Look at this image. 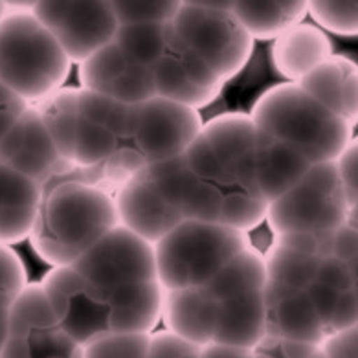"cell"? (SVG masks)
Returning <instances> with one entry per match:
<instances>
[{"instance_id":"30bf717a","label":"cell","mask_w":358,"mask_h":358,"mask_svg":"<svg viewBox=\"0 0 358 358\" xmlns=\"http://www.w3.org/2000/svg\"><path fill=\"white\" fill-rule=\"evenodd\" d=\"M0 358H81V345L61 327L39 283H28L10 307Z\"/></svg>"},{"instance_id":"44dd1931","label":"cell","mask_w":358,"mask_h":358,"mask_svg":"<svg viewBox=\"0 0 358 358\" xmlns=\"http://www.w3.org/2000/svg\"><path fill=\"white\" fill-rule=\"evenodd\" d=\"M43 187L0 164V243L15 245L30 237Z\"/></svg>"},{"instance_id":"8d00e7d4","label":"cell","mask_w":358,"mask_h":358,"mask_svg":"<svg viewBox=\"0 0 358 358\" xmlns=\"http://www.w3.org/2000/svg\"><path fill=\"white\" fill-rule=\"evenodd\" d=\"M8 322H10V307H0V349L4 345L8 334Z\"/></svg>"},{"instance_id":"d4e9b609","label":"cell","mask_w":358,"mask_h":358,"mask_svg":"<svg viewBox=\"0 0 358 358\" xmlns=\"http://www.w3.org/2000/svg\"><path fill=\"white\" fill-rule=\"evenodd\" d=\"M307 15L329 34L342 37L358 34V0H307Z\"/></svg>"},{"instance_id":"1f68e13d","label":"cell","mask_w":358,"mask_h":358,"mask_svg":"<svg viewBox=\"0 0 358 358\" xmlns=\"http://www.w3.org/2000/svg\"><path fill=\"white\" fill-rule=\"evenodd\" d=\"M318 349L325 358H358V325L329 333Z\"/></svg>"},{"instance_id":"f546056e","label":"cell","mask_w":358,"mask_h":358,"mask_svg":"<svg viewBox=\"0 0 358 358\" xmlns=\"http://www.w3.org/2000/svg\"><path fill=\"white\" fill-rule=\"evenodd\" d=\"M148 358H201V348L169 331L151 333Z\"/></svg>"},{"instance_id":"cb8c5ba5","label":"cell","mask_w":358,"mask_h":358,"mask_svg":"<svg viewBox=\"0 0 358 358\" xmlns=\"http://www.w3.org/2000/svg\"><path fill=\"white\" fill-rule=\"evenodd\" d=\"M167 28L169 22L166 24H120L116 35H114V43L125 52V54L134 59L136 63L149 66L160 57L167 39Z\"/></svg>"},{"instance_id":"484cf974","label":"cell","mask_w":358,"mask_h":358,"mask_svg":"<svg viewBox=\"0 0 358 358\" xmlns=\"http://www.w3.org/2000/svg\"><path fill=\"white\" fill-rule=\"evenodd\" d=\"M148 333H114L81 345V358H148Z\"/></svg>"},{"instance_id":"ac0fdd59","label":"cell","mask_w":358,"mask_h":358,"mask_svg":"<svg viewBox=\"0 0 358 358\" xmlns=\"http://www.w3.org/2000/svg\"><path fill=\"white\" fill-rule=\"evenodd\" d=\"M265 334L320 345L327 336L318 314L305 292L265 283Z\"/></svg>"},{"instance_id":"e0dca14e","label":"cell","mask_w":358,"mask_h":358,"mask_svg":"<svg viewBox=\"0 0 358 358\" xmlns=\"http://www.w3.org/2000/svg\"><path fill=\"white\" fill-rule=\"evenodd\" d=\"M118 224L155 245L184 219L167 202L145 169L122 182L113 192Z\"/></svg>"},{"instance_id":"d6a6232c","label":"cell","mask_w":358,"mask_h":358,"mask_svg":"<svg viewBox=\"0 0 358 358\" xmlns=\"http://www.w3.org/2000/svg\"><path fill=\"white\" fill-rule=\"evenodd\" d=\"M26 107H28L26 101L6 89L4 85H0V140L10 131L11 125L15 123Z\"/></svg>"},{"instance_id":"7a4b0ae2","label":"cell","mask_w":358,"mask_h":358,"mask_svg":"<svg viewBox=\"0 0 358 358\" xmlns=\"http://www.w3.org/2000/svg\"><path fill=\"white\" fill-rule=\"evenodd\" d=\"M39 285L61 327L79 345L105 334H151L162 320L164 289L158 281L107 287L66 265L52 266Z\"/></svg>"},{"instance_id":"6da1fadb","label":"cell","mask_w":358,"mask_h":358,"mask_svg":"<svg viewBox=\"0 0 358 358\" xmlns=\"http://www.w3.org/2000/svg\"><path fill=\"white\" fill-rule=\"evenodd\" d=\"M184 158L196 175L246 187L266 204L294 186L310 166L257 127L248 114H222L204 122Z\"/></svg>"},{"instance_id":"74e56055","label":"cell","mask_w":358,"mask_h":358,"mask_svg":"<svg viewBox=\"0 0 358 358\" xmlns=\"http://www.w3.org/2000/svg\"><path fill=\"white\" fill-rule=\"evenodd\" d=\"M11 11H30L37 0H4Z\"/></svg>"},{"instance_id":"52a82bcc","label":"cell","mask_w":358,"mask_h":358,"mask_svg":"<svg viewBox=\"0 0 358 358\" xmlns=\"http://www.w3.org/2000/svg\"><path fill=\"white\" fill-rule=\"evenodd\" d=\"M250 241L245 231L204 221H182L155 248L158 283L164 290L202 287Z\"/></svg>"},{"instance_id":"ba28073f","label":"cell","mask_w":358,"mask_h":358,"mask_svg":"<svg viewBox=\"0 0 358 358\" xmlns=\"http://www.w3.org/2000/svg\"><path fill=\"white\" fill-rule=\"evenodd\" d=\"M357 208L345 199L334 162L310 164L303 177L268 202L265 221L274 236H324L348 222Z\"/></svg>"},{"instance_id":"f1b7e54d","label":"cell","mask_w":358,"mask_h":358,"mask_svg":"<svg viewBox=\"0 0 358 358\" xmlns=\"http://www.w3.org/2000/svg\"><path fill=\"white\" fill-rule=\"evenodd\" d=\"M318 345L310 343L296 342V340L280 338L265 334L259 342L252 348V357L254 358H309L316 351Z\"/></svg>"},{"instance_id":"5b68a950","label":"cell","mask_w":358,"mask_h":358,"mask_svg":"<svg viewBox=\"0 0 358 358\" xmlns=\"http://www.w3.org/2000/svg\"><path fill=\"white\" fill-rule=\"evenodd\" d=\"M248 116L309 164L334 162L355 140L351 123L331 113L296 83L270 87L255 99Z\"/></svg>"},{"instance_id":"d6986e66","label":"cell","mask_w":358,"mask_h":358,"mask_svg":"<svg viewBox=\"0 0 358 358\" xmlns=\"http://www.w3.org/2000/svg\"><path fill=\"white\" fill-rule=\"evenodd\" d=\"M318 103L342 120L357 125L358 120V69L343 55H331L314 66L296 83Z\"/></svg>"},{"instance_id":"7402d4cb","label":"cell","mask_w":358,"mask_h":358,"mask_svg":"<svg viewBox=\"0 0 358 358\" xmlns=\"http://www.w3.org/2000/svg\"><path fill=\"white\" fill-rule=\"evenodd\" d=\"M213 298L217 301V329L211 343L252 349L265 336L263 290L224 296V298L213 296Z\"/></svg>"},{"instance_id":"8fae6325","label":"cell","mask_w":358,"mask_h":358,"mask_svg":"<svg viewBox=\"0 0 358 358\" xmlns=\"http://www.w3.org/2000/svg\"><path fill=\"white\" fill-rule=\"evenodd\" d=\"M127 110L129 105L78 87L69 160L79 178L92 182V173L118 151Z\"/></svg>"},{"instance_id":"e575fe53","label":"cell","mask_w":358,"mask_h":358,"mask_svg":"<svg viewBox=\"0 0 358 358\" xmlns=\"http://www.w3.org/2000/svg\"><path fill=\"white\" fill-rule=\"evenodd\" d=\"M274 2L290 24L303 22L307 17V0H274Z\"/></svg>"},{"instance_id":"83f0119b","label":"cell","mask_w":358,"mask_h":358,"mask_svg":"<svg viewBox=\"0 0 358 358\" xmlns=\"http://www.w3.org/2000/svg\"><path fill=\"white\" fill-rule=\"evenodd\" d=\"M26 285L28 275L22 259L10 245L0 243V307H11Z\"/></svg>"},{"instance_id":"ab89813d","label":"cell","mask_w":358,"mask_h":358,"mask_svg":"<svg viewBox=\"0 0 358 358\" xmlns=\"http://www.w3.org/2000/svg\"><path fill=\"white\" fill-rule=\"evenodd\" d=\"M309 358H325L324 357V355H322V353H320V349L318 348H316V351H314V353L313 355H310V357Z\"/></svg>"},{"instance_id":"8992f818","label":"cell","mask_w":358,"mask_h":358,"mask_svg":"<svg viewBox=\"0 0 358 358\" xmlns=\"http://www.w3.org/2000/svg\"><path fill=\"white\" fill-rule=\"evenodd\" d=\"M72 61L31 11L0 20V85L28 105L64 87Z\"/></svg>"},{"instance_id":"d590c367","label":"cell","mask_w":358,"mask_h":358,"mask_svg":"<svg viewBox=\"0 0 358 358\" xmlns=\"http://www.w3.org/2000/svg\"><path fill=\"white\" fill-rule=\"evenodd\" d=\"M234 0H182V6H196V8H215V10H231Z\"/></svg>"},{"instance_id":"4316f807","label":"cell","mask_w":358,"mask_h":358,"mask_svg":"<svg viewBox=\"0 0 358 358\" xmlns=\"http://www.w3.org/2000/svg\"><path fill=\"white\" fill-rule=\"evenodd\" d=\"M118 24H166L180 10L182 0H110Z\"/></svg>"},{"instance_id":"ffe728a7","label":"cell","mask_w":358,"mask_h":358,"mask_svg":"<svg viewBox=\"0 0 358 358\" xmlns=\"http://www.w3.org/2000/svg\"><path fill=\"white\" fill-rule=\"evenodd\" d=\"M270 61L272 66L287 83H298L314 66L329 59L333 52V43L318 26L298 22L281 31L272 39Z\"/></svg>"},{"instance_id":"5bb4252c","label":"cell","mask_w":358,"mask_h":358,"mask_svg":"<svg viewBox=\"0 0 358 358\" xmlns=\"http://www.w3.org/2000/svg\"><path fill=\"white\" fill-rule=\"evenodd\" d=\"M155 92L196 110L213 103L226 85L192 48H187L173 30L167 28L162 54L151 66Z\"/></svg>"},{"instance_id":"3957f363","label":"cell","mask_w":358,"mask_h":358,"mask_svg":"<svg viewBox=\"0 0 358 358\" xmlns=\"http://www.w3.org/2000/svg\"><path fill=\"white\" fill-rule=\"evenodd\" d=\"M114 226H118V213L113 193L70 175L45 187L28 239L45 263L66 266L74 265Z\"/></svg>"},{"instance_id":"9a60e30c","label":"cell","mask_w":358,"mask_h":358,"mask_svg":"<svg viewBox=\"0 0 358 358\" xmlns=\"http://www.w3.org/2000/svg\"><path fill=\"white\" fill-rule=\"evenodd\" d=\"M0 164L48 187L63 177H78V171L55 149L45 123L34 105L22 110L10 131L0 140Z\"/></svg>"},{"instance_id":"836d02e7","label":"cell","mask_w":358,"mask_h":358,"mask_svg":"<svg viewBox=\"0 0 358 358\" xmlns=\"http://www.w3.org/2000/svg\"><path fill=\"white\" fill-rule=\"evenodd\" d=\"M201 358H254L252 349L224 345V343H206L201 348Z\"/></svg>"},{"instance_id":"277c9868","label":"cell","mask_w":358,"mask_h":358,"mask_svg":"<svg viewBox=\"0 0 358 358\" xmlns=\"http://www.w3.org/2000/svg\"><path fill=\"white\" fill-rule=\"evenodd\" d=\"M202 125L201 110L160 96L129 105L118 151L92 173V182L110 192L143 167L180 157L201 134Z\"/></svg>"},{"instance_id":"4fadbf2b","label":"cell","mask_w":358,"mask_h":358,"mask_svg":"<svg viewBox=\"0 0 358 358\" xmlns=\"http://www.w3.org/2000/svg\"><path fill=\"white\" fill-rule=\"evenodd\" d=\"M72 266L85 280L107 287L158 281L152 245L122 224L114 226Z\"/></svg>"},{"instance_id":"f35d334b","label":"cell","mask_w":358,"mask_h":358,"mask_svg":"<svg viewBox=\"0 0 358 358\" xmlns=\"http://www.w3.org/2000/svg\"><path fill=\"white\" fill-rule=\"evenodd\" d=\"M10 8H8V4H6L4 0H0V20L4 19L6 15H8V13H10Z\"/></svg>"},{"instance_id":"2e32d148","label":"cell","mask_w":358,"mask_h":358,"mask_svg":"<svg viewBox=\"0 0 358 358\" xmlns=\"http://www.w3.org/2000/svg\"><path fill=\"white\" fill-rule=\"evenodd\" d=\"M81 89L133 105L157 96L149 66L131 59L114 39L79 63Z\"/></svg>"},{"instance_id":"7c38bea8","label":"cell","mask_w":358,"mask_h":358,"mask_svg":"<svg viewBox=\"0 0 358 358\" xmlns=\"http://www.w3.org/2000/svg\"><path fill=\"white\" fill-rule=\"evenodd\" d=\"M30 11L72 63L110 43L120 26L110 0H37Z\"/></svg>"},{"instance_id":"603a6c76","label":"cell","mask_w":358,"mask_h":358,"mask_svg":"<svg viewBox=\"0 0 358 358\" xmlns=\"http://www.w3.org/2000/svg\"><path fill=\"white\" fill-rule=\"evenodd\" d=\"M230 11L254 41H272L292 26L274 0H234Z\"/></svg>"},{"instance_id":"4dcf8cb0","label":"cell","mask_w":358,"mask_h":358,"mask_svg":"<svg viewBox=\"0 0 358 358\" xmlns=\"http://www.w3.org/2000/svg\"><path fill=\"white\" fill-rule=\"evenodd\" d=\"M334 169L336 177L340 180L345 199L351 204V208L358 206V148L357 140L349 143L348 148L340 152L334 160Z\"/></svg>"},{"instance_id":"9c48e42d","label":"cell","mask_w":358,"mask_h":358,"mask_svg":"<svg viewBox=\"0 0 358 358\" xmlns=\"http://www.w3.org/2000/svg\"><path fill=\"white\" fill-rule=\"evenodd\" d=\"M171 26L178 39L226 83L245 70L254 52L255 41L230 10L180 6Z\"/></svg>"}]
</instances>
